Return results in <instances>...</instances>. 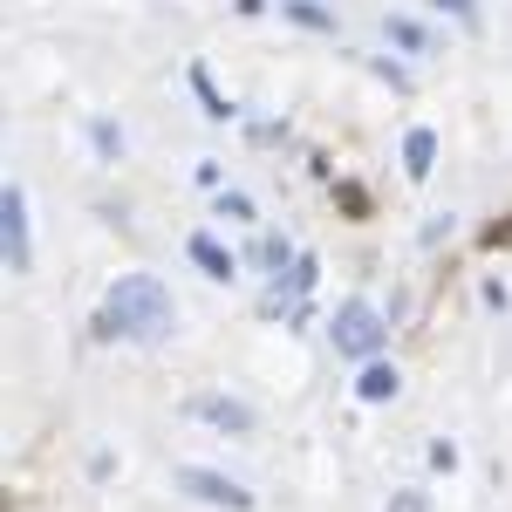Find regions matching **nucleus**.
Returning <instances> with one entry per match:
<instances>
[{
	"label": "nucleus",
	"instance_id": "9",
	"mask_svg": "<svg viewBox=\"0 0 512 512\" xmlns=\"http://www.w3.org/2000/svg\"><path fill=\"white\" fill-rule=\"evenodd\" d=\"M308 287H315V260H294L287 280H274V308H280V301H294V294H308Z\"/></svg>",
	"mask_w": 512,
	"mask_h": 512
},
{
	"label": "nucleus",
	"instance_id": "7",
	"mask_svg": "<svg viewBox=\"0 0 512 512\" xmlns=\"http://www.w3.org/2000/svg\"><path fill=\"white\" fill-rule=\"evenodd\" d=\"M431 158H437V130H410V137H403V164H410V178H424Z\"/></svg>",
	"mask_w": 512,
	"mask_h": 512
},
{
	"label": "nucleus",
	"instance_id": "10",
	"mask_svg": "<svg viewBox=\"0 0 512 512\" xmlns=\"http://www.w3.org/2000/svg\"><path fill=\"white\" fill-rule=\"evenodd\" d=\"M390 41H403V48H417V55L431 48V35H424L417 21H403V14H390Z\"/></svg>",
	"mask_w": 512,
	"mask_h": 512
},
{
	"label": "nucleus",
	"instance_id": "12",
	"mask_svg": "<svg viewBox=\"0 0 512 512\" xmlns=\"http://www.w3.org/2000/svg\"><path fill=\"white\" fill-rule=\"evenodd\" d=\"M390 512H431V499H424V492H396Z\"/></svg>",
	"mask_w": 512,
	"mask_h": 512
},
{
	"label": "nucleus",
	"instance_id": "4",
	"mask_svg": "<svg viewBox=\"0 0 512 512\" xmlns=\"http://www.w3.org/2000/svg\"><path fill=\"white\" fill-rule=\"evenodd\" d=\"M0 239H7V267L14 274H28V192L21 185H7V198H0Z\"/></svg>",
	"mask_w": 512,
	"mask_h": 512
},
{
	"label": "nucleus",
	"instance_id": "3",
	"mask_svg": "<svg viewBox=\"0 0 512 512\" xmlns=\"http://www.w3.org/2000/svg\"><path fill=\"white\" fill-rule=\"evenodd\" d=\"M178 485H185L192 499H205V506H226V512H253V492H246L239 478H226V472H205V465H185V472H178Z\"/></svg>",
	"mask_w": 512,
	"mask_h": 512
},
{
	"label": "nucleus",
	"instance_id": "11",
	"mask_svg": "<svg viewBox=\"0 0 512 512\" xmlns=\"http://www.w3.org/2000/svg\"><path fill=\"white\" fill-rule=\"evenodd\" d=\"M219 219H253V205H246L239 192H226V198H219Z\"/></svg>",
	"mask_w": 512,
	"mask_h": 512
},
{
	"label": "nucleus",
	"instance_id": "13",
	"mask_svg": "<svg viewBox=\"0 0 512 512\" xmlns=\"http://www.w3.org/2000/svg\"><path fill=\"white\" fill-rule=\"evenodd\" d=\"M431 7H444V14H458V21H472V0H431Z\"/></svg>",
	"mask_w": 512,
	"mask_h": 512
},
{
	"label": "nucleus",
	"instance_id": "5",
	"mask_svg": "<svg viewBox=\"0 0 512 512\" xmlns=\"http://www.w3.org/2000/svg\"><path fill=\"white\" fill-rule=\"evenodd\" d=\"M185 410H192L198 424H219V431H239V437L253 431V410H246L239 396H192Z\"/></svg>",
	"mask_w": 512,
	"mask_h": 512
},
{
	"label": "nucleus",
	"instance_id": "2",
	"mask_svg": "<svg viewBox=\"0 0 512 512\" xmlns=\"http://www.w3.org/2000/svg\"><path fill=\"white\" fill-rule=\"evenodd\" d=\"M328 335H335V355H349V362H376L383 342H390V328H383V315H376L369 301H342Z\"/></svg>",
	"mask_w": 512,
	"mask_h": 512
},
{
	"label": "nucleus",
	"instance_id": "6",
	"mask_svg": "<svg viewBox=\"0 0 512 512\" xmlns=\"http://www.w3.org/2000/svg\"><path fill=\"white\" fill-rule=\"evenodd\" d=\"M185 253H192V267H205V280H233L239 274V260L212 233H192V239H185Z\"/></svg>",
	"mask_w": 512,
	"mask_h": 512
},
{
	"label": "nucleus",
	"instance_id": "1",
	"mask_svg": "<svg viewBox=\"0 0 512 512\" xmlns=\"http://www.w3.org/2000/svg\"><path fill=\"white\" fill-rule=\"evenodd\" d=\"M171 321H178V308H171V294H164L158 274H123L117 287L103 294L96 328H103V335H123V342H164Z\"/></svg>",
	"mask_w": 512,
	"mask_h": 512
},
{
	"label": "nucleus",
	"instance_id": "8",
	"mask_svg": "<svg viewBox=\"0 0 512 512\" xmlns=\"http://www.w3.org/2000/svg\"><path fill=\"white\" fill-rule=\"evenodd\" d=\"M355 390H362V403H383V396H396V369L390 362H362V383Z\"/></svg>",
	"mask_w": 512,
	"mask_h": 512
}]
</instances>
